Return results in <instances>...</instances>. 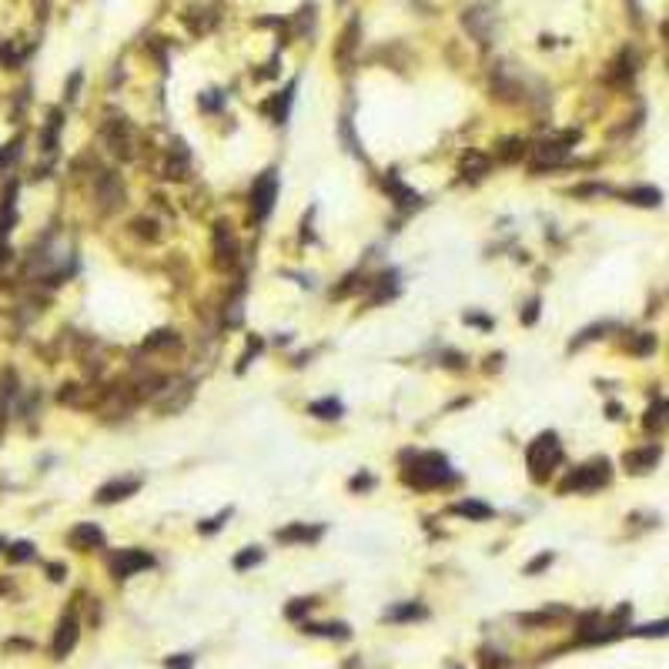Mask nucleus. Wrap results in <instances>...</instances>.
<instances>
[{
  "instance_id": "obj_1",
  "label": "nucleus",
  "mask_w": 669,
  "mask_h": 669,
  "mask_svg": "<svg viewBox=\"0 0 669 669\" xmlns=\"http://www.w3.org/2000/svg\"><path fill=\"white\" fill-rule=\"evenodd\" d=\"M452 479L455 472L439 452H415L402 472V482H408L412 489H439V485H449Z\"/></svg>"
},
{
  "instance_id": "obj_2",
  "label": "nucleus",
  "mask_w": 669,
  "mask_h": 669,
  "mask_svg": "<svg viewBox=\"0 0 669 669\" xmlns=\"http://www.w3.org/2000/svg\"><path fill=\"white\" fill-rule=\"evenodd\" d=\"M526 462H529V475H532V482H549L552 472L562 465L559 435H556V432H542V435H536L532 445H529V452H526Z\"/></svg>"
},
{
  "instance_id": "obj_3",
  "label": "nucleus",
  "mask_w": 669,
  "mask_h": 669,
  "mask_svg": "<svg viewBox=\"0 0 669 669\" xmlns=\"http://www.w3.org/2000/svg\"><path fill=\"white\" fill-rule=\"evenodd\" d=\"M609 479H613L609 462H606V459H593V462H586V465H579V469H572L569 475L562 479L559 492L562 495H569V492H596V489L609 485Z\"/></svg>"
},
{
  "instance_id": "obj_4",
  "label": "nucleus",
  "mask_w": 669,
  "mask_h": 669,
  "mask_svg": "<svg viewBox=\"0 0 669 669\" xmlns=\"http://www.w3.org/2000/svg\"><path fill=\"white\" fill-rule=\"evenodd\" d=\"M274 198H278V171H264L258 181L251 185V211L254 218L264 221L274 208Z\"/></svg>"
},
{
  "instance_id": "obj_5",
  "label": "nucleus",
  "mask_w": 669,
  "mask_h": 669,
  "mask_svg": "<svg viewBox=\"0 0 669 669\" xmlns=\"http://www.w3.org/2000/svg\"><path fill=\"white\" fill-rule=\"evenodd\" d=\"M151 566H154V556L144 552V549H118V552L110 556V572H114L118 579H128L134 572L151 569Z\"/></svg>"
},
{
  "instance_id": "obj_6",
  "label": "nucleus",
  "mask_w": 669,
  "mask_h": 669,
  "mask_svg": "<svg viewBox=\"0 0 669 669\" xmlns=\"http://www.w3.org/2000/svg\"><path fill=\"white\" fill-rule=\"evenodd\" d=\"M77 636H81V623H77L74 613H67L61 623H57V633H54V643H51V653L57 659H64L71 649L77 646Z\"/></svg>"
},
{
  "instance_id": "obj_7",
  "label": "nucleus",
  "mask_w": 669,
  "mask_h": 669,
  "mask_svg": "<svg viewBox=\"0 0 669 669\" xmlns=\"http://www.w3.org/2000/svg\"><path fill=\"white\" fill-rule=\"evenodd\" d=\"M141 489V479H118V482H108L98 489V502L100 505H110V502H121L128 495H134Z\"/></svg>"
},
{
  "instance_id": "obj_8",
  "label": "nucleus",
  "mask_w": 669,
  "mask_h": 669,
  "mask_svg": "<svg viewBox=\"0 0 669 669\" xmlns=\"http://www.w3.org/2000/svg\"><path fill=\"white\" fill-rule=\"evenodd\" d=\"M659 462V449L656 445H646V449H636V452H629L623 459V465H626V472L629 475H646V472H653V465Z\"/></svg>"
},
{
  "instance_id": "obj_9",
  "label": "nucleus",
  "mask_w": 669,
  "mask_h": 669,
  "mask_svg": "<svg viewBox=\"0 0 669 669\" xmlns=\"http://www.w3.org/2000/svg\"><path fill=\"white\" fill-rule=\"evenodd\" d=\"M214 251H218V264L221 268H231L234 258H238V244L231 238L228 224H218V234H214Z\"/></svg>"
},
{
  "instance_id": "obj_10",
  "label": "nucleus",
  "mask_w": 669,
  "mask_h": 669,
  "mask_svg": "<svg viewBox=\"0 0 669 669\" xmlns=\"http://www.w3.org/2000/svg\"><path fill=\"white\" fill-rule=\"evenodd\" d=\"M71 546L74 549H100L104 546V532H100L94 522H81V526L71 532Z\"/></svg>"
},
{
  "instance_id": "obj_11",
  "label": "nucleus",
  "mask_w": 669,
  "mask_h": 669,
  "mask_svg": "<svg viewBox=\"0 0 669 669\" xmlns=\"http://www.w3.org/2000/svg\"><path fill=\"white\" fill-rule=\"evenodd\" d=\"M61 124H64V114L61 110H51L47 114V128H44V138H41V151L51 154L57 144V134H61Z\"/></svg>"
},
{
  "instance_id": "obj_12",
  "label": "nucleus",
  "mask_w": 669,
  "mask_h": 669,
  "mask_svg": "<svg viewBox=\"0 0 669 669\" xmlns=\"http://www.w3.org/2000/svg\"><path fill=\"white\" fill-rule=\"evenodd\" d=\"M623 198L629 204H639V208H656L659 201H663V195H659L656 187H633V191H626Z\"/></svg>"
},
{
  "instance_id": "obj_13",
  "label": "nucleus",
  "mask_w": 669,
  "mask_h": 669,
  "mask_svg": "<svg viewBox=\"0 0 669 669\" xmlns=\"http://www.w3.org/2000/svg\"><path fill=\"white\" fill-rule=\"evenodd\" d=\"M318 536H321V529H308V526H301V522H295V526H288L278 532L281 542H315Z\"/></svg>"
},
{
  "instance_id": "obj_14",
  "label": "nucleus",
  "mask_w": 669,
  "mask_h": 669,
  "mask_svg": "<svg viewBox=\"0 0 669 669\" xmlns=\"http://www.w3.org/2000/svg\"><path fill=\"white\" fill-rule=\"evenodd\" d=\"M121 198H124V191H121V185H118V177H114V175L100 177V201H104L108 208H118V204H121Z\"/></svg>"
},
{
  "instance_id": "obj_15",
  "label": "nucleus",
  "mask_w": 669,
  "mask_h": 669,
  "mask_svg": "<svg viewBox=\"0 0 669 669\" xmlns=\"http://www.w3.org/2000/svg\"><path fill=\"white\" fill-rule=\"evenodd\" d=\"M308 412H311L315 418H328V422H335V418H341V412H345V408H341L338 398H321V402H311V405H308Z\"/></svg>"
},
{
  "instance_id": "obj_16",
  "label": "nucleus",
  "mask_w": 669,
  "mask_h": 669,
  "mask_svg": "<svg viewBox=\"0 0 669 669\" xmlns=\"http://www.w3.org/2000/svg\"><path fill=\"white\" fill-rule=\"evenodd\" d=\"M455 512H462V516H469V519H492V505H485V502H475V499H462L459 505H455Z\"/></svg>"
},
{
  "instance_id": "obj_17",
  "label": "nucleus",
  "mask_w": 669,
  "mask_h": 669,
  "mask_svg": "<svg viewBox=\"0 0 669 669\" xmlns=\"http://www.w3.org/2000/svg\"><path fill=\"white\" fill-rule=\"evenodd\" d=\"M669 425V402H656V405L646 412V428H666Z\"/></svg>"
},
{
  "instance_id": "obj_18",
  "label": "nucleus",
  "mask_w": 669,
  "mask_h": 669,
  "mask_svg": "<svg viewBox=\"0 0 669 669\" xmlns=\"http://www.w3.org/2000/svg\"><path fill=\"white\" fill-rule=\"evenodd\" d=\"M308 633H315V636H335V639H345L348 636V626L345 623H321V626H305Z\"/></svg>"
},
{
  "instance_id": "obj_19",
  "label": "nucleus",
  "mask_w": 669,
  "mask_h": 669,
  "mask_svg": "<svg viewBox=\"0 0 669 669\" xmlns=\"http://www.w3.org/2000/svg\"><path fill=\"white\" fill-rule=\"evenodd\" d=\"M291 94H295V84H291L288 90H281V98H278V104L271 100V118H274L278 124H285V118H288V104H291Z\"/></svg>"
},
{
  "instance_id": "obj_20",
  "label": "nucleus",
  "mask_w": 669,
  "mask_h": 669,
  "mask_svg": "<svg viewBox=\"0 0 669 669\" xmlns=\"http://www.w3.org/2000/svg\"><path fill=\"white\" fill-rule=\"evenodd\" d=\"M388 619H425V609H422V606H415V603H408V606L392 609V613H388Z\"/></svg>"
},
{
  "instance_id": "obj_21",
  "label": "nucleus",
  "mask_w": 669,
  "mask_h": 669,
  "mask_svg": "<svg viewBox=\"0 0 669 669\" xmlns=\"http://www.w3.org/2000/svg\"><path fill=\"white\" fill-rule=\"evenodd\" d=\"M261 562V549H248V552H238L234 556V569H251V566H258Z\"/></svg>"
},
{
  "instance_id": "obj_22",
  "label": "nucleus",
  "mask_w": 669,
  "mask_h": 669,
  "mask_svg": "<svg viewBox=\"0 0 669 669\" xmlns=\"http://www.w3.org/2000/svg\"><path fill=\"white\" fill-rule=\"evenodd\" d=\"M469 177H482L485 171H489V161H482V157H475V154H469V161H465V167H462Z\"/></svg>"
},
{
  "instance_id": "obj_23",
  "label": "nucleus",
  "mask_w": 669,
  "mask_h": 669,
  "mask_svg": "<svg viewBox=\"0 0 669 669\" xmlns=\"http://www.w3.org/2000/svg\"><path fill=\"white\" fill-rule=\"evenodd\" d=\"M165 345H177L175 331H154V338H147L144 348H165Z\"/></svg>"
},
{
  "instance_id": "obj_24",
  "label": "nucleus",
  "mask_w": 669,
  "mask_h": 669,
  "mask_svg": "<svg viewBox=\"0 0 669 669\" xmlns=\"http://www.w3.org/2000/svg\"><path fill=\"white\" fill-rule=\"evenodd\" d=\"M653 348H656V338H653V335H639V338L629 345V351H633V355H649Z\"/></svg>"
},
{
  "instance_id": "obj_25",
  "label": "nucleus",
  "mask_w": 669,
  "mask_h": 669,
  "mask_svg": "<svg viewBox=\"0 0 669 669\" xmlns=\"http://www.w3.org/2000/svg\"><path fill=\"white\" fill-rule=\"evenodd\" d=\"M14 562H24V559H33V546L31 542H14L11 552H7Z\"/></svg>"
},
{
  "instance_id": "obj_26",
  "label": "nucleus",
  "mask_w": 669,
  "mask_h": 669,
  "mask_svg": "<svg viewBox=\"0 0 669 669\" xmlns=\"http://www.w3.org/2000/svg\"><path fill=\"white\" fill-rule=\"evenodd\" d=\"M549 562H552V552H542V556H536V559L526 566V576H532V572H539V569H546Z\"/></svg>"
},
{
  "instance_id": "obj_27",
  "label": "nucleus",
  "mask_w": 669,
  "mask_h": 669,
  "mask_svg": "<svg viewBox=\"0 0 669 669\" xmlns=\"http://www.w3.org/2000/svg\"><path fill=\"white\" fill-rule=\"evenodd\" d=\"M311 606H315V603H311V599H295V606H288V609H285V613H288V616H291V619H295V616H298V613H301V616H305V613H308V609H311Z\"/></svg>"
},
{
  "instance_id": "obj_28",
  "label": "nucleus",
  "mask_w": 669,
  "mask_h": 669,
  "mask_svg": "<svg viewBox=\"0 0 669 669\" xmlns=\"http://www.w3.org/2000/svg\"><path fill=\"white\" fill-rule=\"evenodd\" d=\"M228 516H231V509H228V512H221L218 519H211V522H204V526H201V532H214V529H221V526H224V519H228Z\"/></svg>"
},
{
  "instance_id": "obj_29",
  "label": "nucleus",
  "mask_w": 669,
  "mask_h": 669,
  "mask_svg": "<svg viewBox=\"0 0 669 669\" xmlns=\"http://www.w3.org/2000/svg\"><path fill=\"white\" fill-rule=\"evenodd\" d=\"M191 663H195L191 656H177V659H167L165 666H167V669H191Z\"/></svg>"
},
{
  "instance_id": "obj_30",
  "label": "nucleus",
  "mask_w": 669,
  "mask_h": 669,
  "mask_svg": "<svg viewBox=\"0 0 669 669\" xmlns=\"http://www.w3.org/2000/svg\"><path fill=\"white\" fill-rule=\"evenodd\" d=\"M465 321H472V325H482V328H492V318H482V315H465Z\"/></svg>"
},
{
  "instance_id": "obj_31",
  "label": "nucleus",
  "mask_w": 669,
  "mask_h": 669,
  "mask_svg": "<svg viewBox=\"0 0 669 669\" xmlns=\"http://www.w3.org/2000/svg\"><path fill=\"white\" fill-rule=\"evenodd\" d=\"M51 579H64V566H51Z\"/></svg>"
},
{
  "instance_id": "obj_32",
  "label": "nucleus",
  "mask_w": 669,
  "mask_h": 669,
  "mask_svg": "<svg viewBox=\"0 0 669 669\" xmlns=\"http://www.w3.org/2000/svg\"><path fill=\"white\" fill-rule=\"evenodd\" d=\"M4 546H7V542H4V539H0V549H4Z\"/></svg>"
},
{
  "instance_id": "obj_33",
  "label": "nucleus",
  "mask_w": 669,
  "mask_h": 669,
  "mask_svg": "<svg viewBox=\"0 0 669 669\" xmlns=\"http://www.w3.org/2000/svg\"><path fill=\"white\" fill-rule=\"evenodd\" d=\"M455 669H459V666H455Z\"/></svg>"
}]
</instances>
